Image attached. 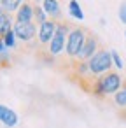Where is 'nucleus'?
Wrapping results in <instances>:
<instances>
[{"label":"nucleus","mask_w":126,"mask_h":128,"mask_svg":"<svg viewBox=\"0 0 126 128\" xmlns=\"http://www.w3.org/2000/svg\"><path fill=\"white\" fill-rule=\"evenodd\" d=\"M123 82L124 79L119 76V72L116 70H110L103 76H98L93 82V88H91V93L98 98H105V96H114L121 88H123Z\"/></svg>","instance_id":"f257e3e1"},{"label":"nucleus","mask_w":126,"mask_h":128,"mask_svg":"<svg viewBox=\"0 0 126 128\" xmlns=\"http://www.w3.org/2000/svg\"><path fill=\"white\" fill-rule=\"evenodd\" d=\"M86 35H88V30L82 28V26H72L70 28L68 37H67V46H65V54L70 60L79 58V54L82 51V46L86 42Z\"/></svg>","instance_id":"f03ea898"},{"label":"nucleus","mask_w":126,"mask_h":128,"mask_svg":"<svg viewBox=\"0 0 126 128\" xmlns=\"http://www.w3.org/2000/svg\"><path fill=\"white\" fill-rule=\"evenodd\" d=\"M88 65H89V72H91L95 77H98V76H103V74L110 72V70H112V67H114L110 51H107V49L100 48V49L93 54V58H89V60H88Z\"/></svg>","instance_id":"7ed1b4c3"},{"label":"nucleus","mask_w":126,"mask_h":128,"mask_svg":"<svg viewBox=\"0 0 126 128\" xmlns=\"http://www.w3.org/2000/svg\"><path fill=\"white\" fill-rule=\"evenodd\" d=\"M70 25L65 23V21H58V28H56V34L54 37L51 39L49 46H47V51L53 54V56H60L61 53H65V46H67V37H68V32H70Z\"/></svg>","instance_id":"20e7f679"},{"label":"nucleus","mask_w":126,"mask_h":128,"mask_svg":"<svg viewBox=\"0 0 126 128\" xmlns=\"http://www.w3.org/2000/svg\"><path fill=\"white\" fill-rule=\"evenodd\" d=\"M12 30L16 34L18 40H21V42H30L39 34V28H37V25L33 21L32 23H14V28Z\"/></svg>","instance_id":"39448f33"},{"label":"nucleus","mask_w":126,"mask_h":128,"mask_svg":"<svg viewBox=\"0 0 126 128\" xmlns=\"http://www.w3.org/2000/svg\"><path fill=\"white\" fill-rule=\"evenodd\" d=\"M56 28H58V21H54V20H47L46 23H42L39 26V34H37L39 44L40 46H49L51 39L56 34Z\"/></svg>","instance_id":"423d86ee"},{"label":"nucleus","mask_w":126,"mask_h":128,"mask_svg":"<svg viewBox=\"0 0 126 128\" xmlns=\"http://www.w3.org/2000/svg\"><path fill=\"white\" fill-rule=\"evenodd\" d=\"M98 49H100V40H98V37H96L95 34L88 32V35H86V42H84L82 51H81V54H79L77 60H84V62H88L89 58H93V54H95Z\"/></svg>","instance_id":"0eeeda50"},{"label":"nucleus","mask_w":126,"mask_h":128,"mask_svg":"<svg viewBox=\"0 0 126 128\" xmlns=\"http://www.w3.org/2000/svg\"><path fill=\"white\" fill-rule=\"evenodd\" d=\"M19 121V116L16 114V110H12L11 107L0 104V123L7 128H14Z\"/></svg>","instance_id":"6e6552de"},{"label":"nucleus","mask_w":126,"mask_h":128,"mask_svg":"<svg viewBox=\"0 0 126 128\" xmlns=\"http://www.w3.org/2000/svg\"><path fill=\"white\" fill-rule=\"evenodd\" d=\"M14 21L16 23H32L33 21V4L32 2H23L21 7L16 11Z\"/></svg>","instance_id":"1a4fd4ad"},{"label":"nucleus","mask_w":126,"mask_h":128,"mask_svg":"<svg viewBox=\"0 0 126 128\" xmlns=\"http://www.w3.org/2000/svg\"><path fill=\"white\" fill-rule=\"evenodd\" d=\"M42 7L46 9L49 20H54V21H61V6L58 0H44L42 2Z\"/></svg>","instance_id":"9d476101"},{"label":"nucleus","mask_w":126,"mask_h":128,"mask_svg":"<svg viewBox=\"0 0 126 128\" xmlns=\"http://www.w3.org/2000/svg\"><path fill=\"white\" fill-rule=\"evenodd\" d=\"M14 20H12V16H11V12H2V16H0V37H4L7 32H11L12 28H14Z\"/></svg>","instance_id":"9b49d317"},{"label":"nucleus","mask_w":126,"mask_h":128,"mask_svg":"<svg viewBox=\"0 0 126 128\" xmlns=\"http://www.w3.org/2000/svg\"><path fill=\"white\" fill-rule=\"evenodd\" d=\"M47 20H49V16H47L46 9L42 7V4H33V23H35L37 26H40V25L46 23Z\"/></svg>","instance_id":"f8f14e48"},{"label":"nucleus","mask_w":126,"mask_h":128,"mask_svg":"<svg viewBox=\"0 0 126 128\" xmlns=\"http://www.w3.org/2000/svg\"><path fill=\"white\" fill-rule=\"evenodd\" d=\"M68 14L74 20H77V21H84V12H82V9H81L77 0H70L68 2Z\"/></svg>","instance_id":"ddd939ff"},{"label":"nucleus","mask_w":126,"mask_h":128,"mask_svg":"<svg viewBox=\"0 0 126 128\" xmlns=\"http://www.w3.org/2000/svg\"><path fill=\"white\" fill-rule=\"evenodd\" d=\"M25 2V0H0V7H2L5 12H16L19 7H21V4Z\"/></svg>","instance_id":"4468645a"},{"label":"nucleus","mask_w":126,"mask_h":128,"mask_svg":"<svg viewBox=\"0 0 126 128\" xmlns=\"http://www.w3.org/2000/svg\"><path fill=\"white\" fill-rule=\"evenodd\" d=\"M114 104L117 107H121V109H126V79L123 82V88L114 95Z\"/></svg>","instance_id":"2eb2a0df"},{"label":"nucleus","mask_w":126,"mask_h":128,"mask_svg":"<svg viewBox=\"0 0 126 128\" xmlns=\"http://www.w3.org/2000/svg\"><path fill=\"white\" fill-rule=\"evenodd\" d=\"M4 42H5V46H7V49H12L14 46H16V40H18V37H16V34H14V30H11V32H7L4 37Z\"/></svg>","instance_id":"dca6fc26"},{"label":"nucleus","mask_w":126,"mask_h":128,"mask_svg":"<svg viewBox=\"0 0 126 128\" xmlns=\"http://www.w3.org/2000/svg\"><path fill=\"white\" fill-rule=\"evenodd\" d=\"M110 54H112V63H114V68L123 70V68H124V62H123L121 54H119L116 49H110Z\"/></svg>","instance_id":"f3484780"},{"label":"nucleus","mask_w":126,"mask_h":128,"mask_svg":"<svg viewBox=\"0 0 126 128\" xmlns=\"http://www.w3.org/2000/svg\"><path fill=\"white\" fill-rule=\"evenodd\" d=\"M117 16H119V20H121V23H123V25H126V2H123V4L119 6V11H117Z\"/></svg>","instance_id":"a211bd4d"},{"label":"nucleus","mask_w":126,"mask_h":128,"mask_svg":"<svg viewBox=\"0 0 126 128\" xmlns=\"http://www.w3.org/2000/svg\"><path fill=\"white\" fill-rule=\"evenodd\" d=\"M4 53H7V46H5L4 39L0 37V54H4Z\"/></svg>","instance_id":"6ab92c4d"},{"label":"nucleus","mask_w":126,"mask_h":128,"mask_svg":"<svg viewBox=\"0 0 126 128\" xmlns=\"http://www.w3.org/2000/svg\"><path fill=\"white\" fill-rule=\"evenodd\" d=\"M44 0H33V4H42Z\"/></svg>","instance_id":"aec40b11"},{"label":"nucleus","mask_w":126,"mask_h":128,"mask_svg":"<svg viewBox=\"0 0 126 128\" xmlns=\"http://www.w3.org/2000/svg\"><path fill=\"white\" fill-rule=\"evenodd\" d=\"M2 12H4V9H2V7H0V16H2Z\"/></svg>","instance_id":"412c9836"},{"label":"nucleus","mask_w":126,"mask_h":128,"mask_svg":"<svg viewBox=\"0 0 126 128\" xmlns=\"http://www.w3.org/2000/svg\"><path fill=\"white\" fill-rule=\"evenodd\" d=\"M124 37H126V30H124Z\"/></svg>","instance_id":"4be33fe9"},{"label":"nucleus","mask_w":126,"mask_h":128,"mask_svg":"<svg viewBox=\"0 0 126 128\" xmlns=\"http://www.w3.org/2000/svg\"><path fill=\"white\" fill-rule=\"evenodd\" d=\"M124 116H126V109H124Z\"/></svg>","instance_id":"5701e85b"},{"label":"nucleus","mask_w":126,"mask_h":128,"mask_svg":"<svg viewBox=\"0 0 126 128\" xmlns=\"http://www.w3.org/2000/svg\"><path fill=\"white\" fill-rule=\"evenodd\" d=\"M25 2H30V0H25Z\"/></svg>","instance_id":"b1692460"}]
</instances>
